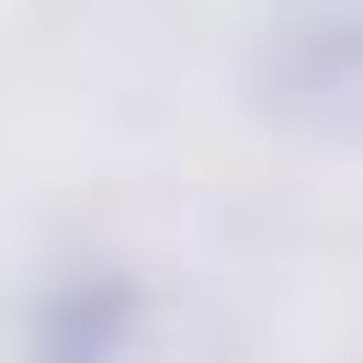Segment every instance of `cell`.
Here are the masks:
<instances>
[{
  "label": "cell",
  "instance_id": "6da1fadb",
  "mask_svg": "<svg viewBox=\"0 0 363 363\" xmlns=\"http://www.w3.org/2000/svg\"><path fill=\"white\" fill-rule=\"evenodd\" d=\"M136 329V295L102 272V284H57L45 318H34V363H113Z\"/></svg>",
  "mask_w": 363,
  "mask_h": 363
}]
</instances>
